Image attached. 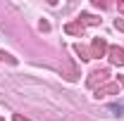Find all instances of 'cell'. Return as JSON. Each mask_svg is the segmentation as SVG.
Returning <instances> with one entry per match:
<instances>
[{"label": "cell", "mask_w": 124, "mask_h": 121, "mask_svg": "<svg viewBox=\"0 0 124 121\" xmlns=\"http://www.w3.org/2000/svg\"><path fill=\"white\" fill-rule=\"evenodd\" d=\"M115 29H117V31H122V33H124V17H122V19H117V21H115Z\"/></svg>", "instance_id": "obj_10"}, {"label": "cell", "mask_w": 124, "mask_h": 121, "mask_svg": "<svg viewBox=\"0 0 124 121\" xmlns=\"http://www.w3.org/2000/svg\"><path fill=\"white\" fill-rule=\"evenodd\" d=\"M0 60H2V62H10V64H17L15 57H12V55H7V52H2V50H0Z\"/></svg>", "instance_id": "obj_9"}, {"label": "cell", "mask_w": 124, "mask_h": 121, "mask_svg": "<svg viewBox=\"0 0 124 121\" xmlns=\"http://www.w3.org/2000/svg\"><path fill=\"white\" fill-rule=\"evenodd\" d=\"M15 121H26V116H22V114H15Z\"/></svg>", "instance_id": "obj_11"}, {"label": "cell", "mask_w": 124, "mask_h": 121, "mask_svg": "<svg viewBox=\"0 0 124 121\" xmlns=\"http://www.w3.org/2000/svg\"><path fill=\"white\" fill-rule=\"evenodd\" d=\"M64 31L69 33V36H84V24L81 21H72V24H67Z\"/></svg>", "instance_id": "obj_6"}, {"label": "cell", "mask_w": 124, "mask_h": 121, "mask_svg": "<svg viewBox=\"0 0 124 121\" xmlns=\"http://www.w3.org/2000/svg\"><path fill=\"white\" fill-rule=\"evenodd\" d=\"M119 12H122V14H124V2H119Z\"/></svg>", "instance_id": "obj_12"}, {"label": "cell", "mask_w": 124, "mask_h": 121, "mask_svg": "<svg viewBox=\"0 0 124 121\" xmlns=\"http://www.w3.org/2000/svg\"><path fill=\"white\" fill-rule=\"evenodd\" d=\"M108 55H110V62L115 67H124V47L112 45V47H108Z\"/></svg>", "instance_id": "obj_2"}, {"label": "cell", "mask_w": 124, "mask_h": 121, "mask_svg": "<svg viewBox=\"0 0 124 121\" xmlns=\"http://www.w3.org/2000/svg\"><path fill=\"white\" fill-rule=\"evenodd\" d=\"M119 86H124V76H119Z\"/></svg>", "instance_id": "obj_13"}, {"label": "cell", "mask_w": 124, "mask_h": 121, "mask_svg": "<svg viewBox=\"0 0 124 121\" xmlns=\"http://www.w3.org/2000/svg\"><path fill=\"white\" fill-rule=\"evenodd\" d=\"M119 93V83H105L95 90V97H108V95H117Z\"/></svg>", "instance_id": "obj_4"}, {"label": "cell", "mask_w": 124, "mask_h": 121, "mask_svg": "<svg viewBox=\"0 0 124 121\" xmlns=\"http://www.w3.org/2000/svg\"><path fill=\"white\" fill-rule=\"evenodd\" d=\"M79 21H81L84 26H95V24H100V17H95V14H88V12H81Z\"/></svg>", "instance_id": "obj_5"}, {"label": "cell", "mask_w": 124, "mask_h": 121, "mask_svg": "<svg viewBox=\"0 0 124 121\" xmlns=\"http://www.w3.org/2000/svg\"><path fill=\"white\" fill-rule=\"evenodd\" d=\"M108 78H110V71H108V69H95V71H91L86 86H88V88H98V83H105Z\"/></svg>", "instance_id": "obj_1"}, {"label": "cell", "mask_w": 124, "mask_h": 121, "mask_svg": "<svg viewBox=\"0 0 124 121\" xmlns=\"http://www.w3.org/2000/svg\"><path fill=\"white\" fill-rule=\"evenodd\" d=\"M74 52H77L81 60H91V50H88V47H84V45H74Z\"/></svg>", "instance_id": "obj_7"}, {"label": "cell", "mask_w": 124, "mask_h": 121, "mask_svg": "<svg viewBox=\"0 0 124 121\" xmlns=\"http://www.w3.org/2000/svg\"><path fill=\"white\" fill-rule=\"evenodd\" d=\"M108 52V43L103 40V38H93V43H91V60L93 57H103Z\"/></svg>", "instance_id": "obj_3"}, {"label": "cell", "mask_w": 124, "mask_h": 121, "mask_svg": "<svg viewBox=\"0 0 124 121\" xmlns=\"http://www.w3.org/2000/svg\"><path fill=\"white\" fill-rule=\"evenodd\" d=\"M0 121H5V119H2V116H0Z\"/></svg>", "instance_id": "obj_14"}, {"label": "cell", "mask_w": 124, "mask_h": 121, "mask_svg": "<svg viewBox=\"0 0 124 121\" xmlns=\"http://www.w3.org/2000/svg\"><path fill=\"white\" fill-rule=\"evenodd\" d=\"M77 69H74V67H72V64H67V76H64V78H67V81H77Z\"/></svg>", "instance_id": "obj_8"}]
</instances>
